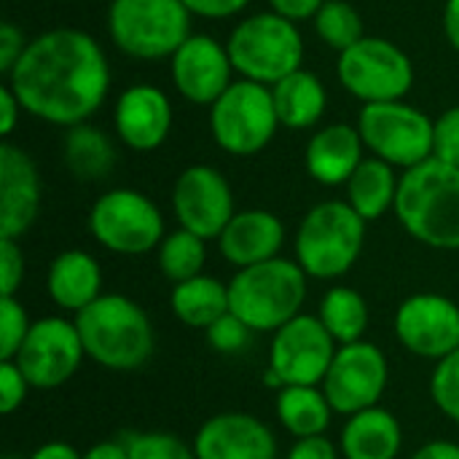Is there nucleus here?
<instances>
[{"instance_id":"de8ad7c7","label":"nucleus","mask_w":459,"mask_h":459,"mask_svg":"<svg viewBox=\"0 0 459 459\" xmlns=\"http://www.w3.org/2000/svg\"><path fill=\"white\" fill-rule=\"evenodd\" d=\"M30 459H83V455H78L65 441H51V444H43L40 449H35Z\"/></svg>"},{"instance_id":"f704fd0d","label":"nucleus","mask_w":459,"mask_h":459,"mask_svg":"<svg viewBox=\"0 0 459 459\" xmlns=\"http://www.w3.org/2000/svg\"><path fill=\"white\" fill-rule=\"evenodd\" d=\"M430 395L436 406L459 425V350L436 366L430 379Z\"/></svg>"},{"instance_id":"5701e85b","label":"nucleus","mask_w":459,"mask_h":459,"mask_svg":"<svg viewBox=\"0 0 459 459\" xmlns=\"http://www.w3.org/2000/svg\"><path fill=\"white\" fill-rule=\"evenodd\" d=\"M46 288L59 309L78 315L81 309H86L102 296L100 264L86 250H65L51 261Z\"/></svg>"},{"instance_id":"6ab92c4d","label":"nucleus","mask_w":459,"mask_h":459,"mask_svg":"<svg viewBox=\"0 0 459 459\" xmlns=\"http://www.w3.org/2000/svg\"><path fill=\"white\" fill-rule=\"evenodd\" d=\"M40 210V178L35 161L19 145H0V239H19Z\"/></svg>"},{"instance_id":"f8f14e48","label":"nucleus","mask_w":459,"mask_h":459,"mask_svg":"<svg viewBox=\"0 0 459 459\" xmlns=\"http://www.w3.org/2000/svg\"><path fill=\"white\" fill-rule=\"evenodd\" d=\"M336 358V339L320 317L299 315L274 331L269 350V371L282 387H317L323 385Z\"/></svg>"},{"instance_id":"f257e3e1","label":"nucleus","mask_w":459,"mask_h":459,"mask_svg":"<svg viewBox=\"0 0 459 459\" xmlns=\"http://www.w3.org/2000/svg\"><path fill=\"white\" fill-rule=\"evenodd\" d=\"M24 113L54 124H86L108 97L110 65L100 40L75 27L32 38L5 75Z\"/></svg>"},{"instance_id":"9b49d317","label":"nucleus","mask_w":459,"mask_h":459,"mask_svg":"<svg viewBox=\"0 0 459 459\" xmlns=\"http://www.w3.org/2000/svg\"><path fill=\"white\" fill-rule=\"evenodd\" d=\"M89 231L110 253L145 255L164 242V218L145 194L113 188L91 204Z\"/></svg>"},{"instance_id":"ddd939ff","label":"nucleus","mask_w":459,"mask_h":459,"mask_svg":"<svg viewBox=\"0 0 459 459\" xmlns=\"http://www.w3.org/2000/svg\"><path fill=\"white\" fill-rule=\"evenodd\" d=\"M387 358L377 344H342L323 379V393L336 414L352 417L379 403L387 390Z\"/></svg>"},{"instance_id":"39448f33","label":"nucleus","mask_w":459,"mask_h":459,"mask_svg":"<svg viewBox=\"0 0 459 459\" xmlns=\"http://www.w3.org/2000/svg\"><path fill=\"white\" fill-rule=\"evenodd\" d=\"M226 48L234 73L264 86H274L304 67V40L299 24L274 11H261L242 19L231 30Z\"/></svg>"},{"instance_id":"1a4fd4ad","label":"nucleus","mask_w":459,"mask_h":459,"mask_svg":"<svg viewBox=\"0 0 459 459\" xmlns=\"http://www.w3.org/2000/svg\"><path fill=\"white\" fill-rule=\"evenodd\" d=\"M433 126L436 121L425 110L403 100L371 102L358 113V132L366 151L401 169L433 159Z\"/></svg>"},{"instance_id":"2eb2a0df","label":"nucleus","mask_w":459,"mask_h":459,"mask_svg":"<svg viewBox=\"0 0 459 459\" xmlns=\"http://www.w3.org/2000/svg\"><path fill=\"white\" fill-rule=\"evenodd\" d=\"M172 210L180 229L207 239H218L237 215L229 180L210 164L186 167L172 188Z\"/></svg>"},{"instance_id":"bb28decb","label":"nucleus","mask_w":459,"mask_h":459,"mask_svg":"<svg viewBox=\"0 0 459 459\" xmlns=\"http://www.w3.org/2000/svg\"><path fill=\"white\" fill-rule=\"evenodd\" d=\"M175 317L188 328L207 331L212 323H218L223 315L231 312L229 304V285L218 282L215 277H194L186 282H178L169 296Z\"/></svg>"},{"instance_id":"4468645a","label":"nucleus","mask_w":459,"mask_h":459,"mask_svg":"<svg viewBox=\"0 0 459 459\" xmlns=\"http://www.w3.org/2000/svg\"><path fill=\"white\" fill-rule=\"evenodd\" d=\"M83 358L86 350L75 323L65 317H43L32 323L13 363L22 368L30 387L54 390L73 379Z\"/></svg>"},{"instance_id":"8fccbe9b","label":"nucleus","mask_w":459,"mask_h":459,"mask_svg":"<svg viewBox=\"0 0 459 459\" xmlns=\"http://www.w3.org/2000/svg\"><path fill=\"white\" fill-rule=\"evenodd\" d=\"M5 459H19V457H5Z\"/></svg>"},{"instance_id":"c9c22d12","label":"nucleus","mask_w":459,"mask_h":459,"mask_svg":"<svg viewBox=\"0 0 459 459\" xmlns=\"http://www.w3.org/2000/svg\"><path fill=\"white\" fill-rule=\"evenodd\" d=\"M207 344L212 347V350H218V352H223V355H237V352H242V350H247V344H250V328L237 317V315H223L218 323H212L207 331Z\"/></svg>"},{"instance_id":"a19ab883","label":"nucleus","mask_w":459,"mask_h":459,"mask_svg":"<svg viewBox=\"0 0 459 459\" xmlns=\"http://www.w3.org/2000/svg\"><path fill=\"white\" fill-rule=\"evenodd\" d=\"M183 3L194 16L202 19H229L250 5V0H183Z\"/></svg>"},{"instance_id":"c85d7f7f","label":"nucleus","mask_w":459,"mask_h":459,"mask_svg":"<svg viewBox=\"0 0 459 459\" xmlns=\"http://www.w3.org/2000/svg\"><path fill=\"white\" fill-rule=\"evenodd\" d=\"M65 164L78 180H102L116 164L113 143L105 132L89 124L70 126L65 134Z\"/></svg>"},{"instance_id":"0eeeda50","label":"nucleus","mask_w":459,"mask_h":459,"mask_svg":"<svg viewBox=\"0 0 459 459\" xmlns=\"http://www.w3.org/2000/svg\"><path fill=\"white\" fill-rule=\"evenodd\" d=\"M366 245V221L350 202L315 204L296 234V258L309 277L336 280L347 274Z\"/></svg>"},{"instance_id":"e433bc0d","label":"nucleus","mask_w":459,"mask_h":459,"mask_svg":"<svg viewBox=\"0 0 459 459\" xmlns=\"http://www.w3.org/2000/svg\"><path fill=\"white\" fill-rule=\"evenodd\" d=\"M433 159L459 167V105L444 110L433 126Z\"/></svg>"},{"instance_id":"aec40b11","label":"nucleus","mask_w":459,"mask_h":459,"mask_svg":"<svg viewBox=\"0 0 459 459\" xmlns=\"http://www.w3.org/2000/svg\"><path fill=\"white\" fill-rule=\"evenodd\" d=\"M194 452L196 459H277V441L258 417L226 411L199 428Z\"/></svg>"},{"instance_id":"c756f323","label":"nucleus","mask_w":459,"mask_h":459,"mask_svg":"<svg viewBox=\"0 0 459 459\" xmlns=\"http://www.w3.org/2000/svg\"><path fill=\"white\" fill-rule=\"evenodd\" d=\"M317 317L339 344H355L363 342L368 328V304L352 288H331L320 301Z\"/></svg>"},{"instance_id":"2f4dec72","label":"nucleus","mask_w":459,"mask_h":459,"mask_svg":"<svg viewBox=\"0 0 459 459\" xmlns=\"http://www.w3.org/2000/svg\"><path fill=\"white\" fill-rule=\"evenodd\" d=\"M312 24H315V32L320 35V40L325 46L336 48L339 54L366 38L363 16L347 0H325L323 8L317 11V16L312 19Z\"/></svg>"},{"instance_id":"7c9ffc66","label":"nucleus","mask_w":459,"mask_h":459,"mask_svg":"<svg viewBox=\"0 0 459 459\" xmlns=\"http://www.w3.org/2000/svg\"><path fill=\"white\" fill-rule=\"evenodd\" d=\"M204 261H207L204 239L186 229L167 234L164 242L159 245V269L172 285L199 277Z\"/></svg>"},{"instance_id":"423d86ee","label":"nucleus","mask_w":459,"mask_h":459,"mask_svg":"<svg viewBox=\"0 0 459 459\" xmlns=\"http://www.w3.org/2000/svg\"><path fill=\"white\" fill-rule=\"evenodd\" d=\"M191 16L183 0H113L108 32L113 46L132 59H172L194 35Z\"/></svg>"},{"instance_id":"9d476101","label":"nucleus","mask_w":459,"mask_h":459,"mask_svg":"<svg viewBox=\"0 0 459 459\" xmlns=\"http://www.w3.org/2000/svg\"><path fill=\"white\" fill-rule=\"evenodd\" d=\"M339 83L363 105L403 100L414 86L411 56L393 40L366 35L360 43L339 54Z\"/></svg>"},{"instance_id":"49530a36","label":"nucleus","mask_w":459,"mask_h":459,"mask_svg":"<svg viewBox=\"0 0 459 459\" xmlns=\"http://www.w3.org/2000/svg\"><path fill=\"white\" fill-rule=\"evenodd\" d=\"M444 35L449 46L459 51V0H446L444 5Z\"/></svg>"},{"instance_id":"6e6552de","label":"nucleus","mask_w":459,"mask_h":459,"mask_svg":"<svg viewBox=\"0 0 459 459\" xmlns=\"http://www.w3.org/2000/svg\"><path fill=\"white\" fill-rule=\"evenodd\" d=\"M280 129L272 86L234 81L210 108V132L221 151L231 156L261 153Z\"/></svg>"},{"instance_id":"4be33fe9","label":"nucleus","mask_w":459,"mask_h":459,"mask_svg":"<svg viewBox=\"0 0 459 459\" xmlns=\"http://www.w3.org/2000/svg\"><path fill=\"white\" fill-rule=\"evenodd\" d=\"M366 145L358 126L350 124H328L317 129L304 153L307 172L323 186H347V180L360 167Z\"/></svg>"},{"instance_id":"ea45409f","label":"nucleus","mask_w":459,"mask_h":459,"mask_svg":"<svg viewBox=\"0 0 459 459\" xmlns=\"http://www.w3.org/2000/svg\"><path fill=\"white\" fill-rule=\"evenodd\" d=\"M27 43L30 40L24 38V32L16 24H11V22H3L0 24V73L3 75H8L13 70V65L24 54Z\"/></svg>"},{"instance_id":"79ce46f5","label":"nucleus","mask_w":459,"mask_h":459,"mask_svg":"<svg viewBox=\"0 0 459 459\" xmlns=\"http://www.w3.org/2000/svg\"><path fill=\"white\" fill-rule=\"evenodd\" d=\"M325 0H269L272 11L290 19V22H307V19H315L317 11L323 8Z\"/></svg>"},{"instance_id":"20e7f679","label":"nucleus","mask_w":459,"mask_h":459,"mask_svg":"<svg viewBox=\"0 0 459 459\" xmlns=\"http://www.w3.org/2000/svg\"><path fill=\"white\" fill-rule=\"evenodd\" d=\"M307 272L299 261L272 258L239 269L229 282L231 315L250 331H280L301 315L307 301Z\"/></svg>"},{"instance_id":"a18cd8bd","label":"nucleus","mask_w":459,"mask_h":459,"mask_svg":"<svg viewBox=\"0 0 459 459\" xmlns=\"http://www.w3.org/2000/svg\"><path fill=\"white\" fill-rule=\"evenodd\" d=\"M411 459H459V446L452 441H430L420 446Z\"/></svg>"},{"instance_id":"a878e982","label":"nucleus","mask_w":459,"mask_h":459,"mask_svg":"<svg viewBox=\"0 0 459 459\" xmlns=\"http://www.w3.org/2000/svg\"><path fill=\"white\" fill-rule=\"evenodd\" d=\"M398 183H401V178H395L393 164H387L377 156H368L360 161L355 175L347 180V202L366 223L377 221L390 207H395Z\"/></svg>"},{"instance_id":"b1692460","label":"nucleus","mask_w":459,"mask_h":459,"mask_svg":"<svg viewBox=\"0 0 459 459\" xmlns=\"http://www.w3.org/2000/svg\"><path fill=\"white\" fill-rule=\"evenodd\" d=\"M401 425L387 409H366L352 414L342 430L344 459H395L401 452Z\"/></svg>"},{"instance_id":"412c9836","label":"nucleus","mask_w":459,"mask_h":459,"mask_svg":"<svg viewBox=\"0 0 459 459\" xmlns=\"http://www.w3.org/2000/svg\"><path fill=\"white\" fill-rule=\"evenodd\" d=\"M285 242L282 221L269 210H242L218 237L221 253L229 264L247 269L272 258H280Z\"/></svg>"},{"instance_id":"473e14b6","label":"nucleus","mask_w":459,"mask_h":459,"mask_svg":"<svg viewBox=\"0 0 459 459\" xmlns=\"http://www.w3.org/2000/svg\"><path fill=\"white\" fill-rule=\"evenodd\" d=\"M124 444L129 459H196V452L172 433H132Z\"/></svg>"},{"instance_id":"09e8293b","label":"nucleus","mask_w":459,"mask_h":459,"mask_svg":"<svg viewBox=\"0 0 459 459\" xmlns=\"http://www.w3.org/2000/svg\"><path fill=\"white\" fill-rule=\"evenodd\" d=\"M83 459H129V452L124 441H102V444H94L83 455Z\"/></svg>"},{"instance_id":"dca6fc26","label":"nucleus","mask_w":459,"mask_h":459,"mask_svg":"<svg viewBox=\"0 0 459 459\" xmlns=\"http://www.w3.org/2000/svg\"><path fill=\"white\" fill-rule=\"evenodd\" d=\"M395 336L411 355L441 363L459 350V307L441 293L409 296L395 312Z\"/></svg>"},{"instance_id":"393cba45","label":"nucleus","mask_w":459,"mask_h":459,"mask_svg":"<svg viewBox=\"0 0 459 459\" xmlns=\"http://www.w3.org/2000/svg\"><path fill=\"white\" fill-rule=\"evenodd\" d=\"M274 97V110L280 118V126L285 129H309L317 126L325 105H328V91L323 81L312 70H296L280 83L272 86Z\"/></svg>"},{"instance_id":"3c124183","label":"nucleus","mask_w":459,"mask_h":459,"mask_svg":"<svg viewBox=\"0 0 459 459\" xmlns=\"http://www.w3.org/2000/svg\"><path fill=\"white\" fill-rule=\"evenodd\" d=\"M108 3H113V0H108Z\"/></svg>"},{"instance_id":"c03bdc74","label":"nucleus","mask_w":459,"mask_h":459,"mask_svg":"<svg viewBox=\"0 0 459 459\" xmlns=\"http://www.w3.org/2000/svg\"><path fill=\"white\" fill-rule=\"evenodd\" d=\"M24 110H22V105H19V100H16V94L11 91V86L5 83L3 89H0V134L8 140L11 134H13V129H16V121H19V116H22Z\"/></svg>"},{"instance_id":"4c0bfd02","label":"nucleus","mask_w":459,"mask_h":459,"mask_svg":"<svg viewBox=\"0 0 459 459\" xmlns=\"http://www.w3.org/2000/svg\"><path fill=\"white\" fill-rule=\"evenodd\" d=\"M30 382L13 360H0V411L8 417L27 401Z\"/></svg>"},{"instance_id":"cd10ccee","label":"nucleus","mask_w":459,"mask_h":459,"mask_svg":"<svg viewBox=\"0 0 459 459\" xmlns=\"http://www.w3.org/2000/svg\"><path fill=\"white\" fill-rule=\"evenodd\" d=\"M331 403L317 387H282L277 393V417L296 438L323 436L331 425Z\"/></svg>"},{"instance_id":"f3484780","label":"nucleus","mask_w":459,"mask_h":459,"mask_svg":"<svg viewBox=\"0 0 459 459\" xmlns=\"http://www.w3.org/2000/svg\"><path fill=\"white\" fill-rule=\"evenodd\" d=\"M172 83L183 100L191 105L212 108L221 94L234 83V65L226 43H218L212 35L194 32L169 59Z\"/></svg>"},{"instance_id":"7ed1b4c3","label":"nucleus","mask_w":459,"mask_h":459,"mask_svg":"<svg viewBox=\"0 0 459 459\" xmlns=\"http://www.w3.org/2000/svg\"><path fill=\"white\" fill-rule=\"evenodd\" d=\"M86 358L110 371H134L153 355V325L140 304L108 293L75 315Z\"/></svg>"},{"instance_id":"f03ea898","label":"nucleus","mask_w":459,"mask_h":459,"mask_svg":"<svg viewBox=\"0 0 459 459\" xmlns=\"http://www.w3.org/2000/svg\"><path fill=\"white\" fill-rule=\"evenodd\" d=\"M393 210L417 242L459 250V167L428 159L406 169Z\"/></svg>"},{"instance_id":"72a5a7b5","label":"nucleus","mask_w":459,"mask_h":459,"mask_svg":"<svg viewBox=\"0 0 459 459\" xmlns=\"http://www.w3.org/2000/svg\"><path fill=\"white\" fill-rule=\"evenodd\" d=\"M32 323L16 296H0V360H13Z\"/></svg>"},{"instance_id":"a211bd4d","label":"nucleus","mask_w":459,"mask_h":459,"mask_svg":"<svg viewBox=\"0 0 459 459\" xmlns=\"http://www.w3.org/2000/svg\"><path fill=\"white\" fill-rule=\"evenodd\" d=\"M175 110L159 86L151 83H134L121 91L116 100L113 110V126L118 140L137 151V153H151L164 145V140L172 132Z\"/></svg>"},{"instance_id":"58836bf2","label":"nucleus","mask_w":459,"mask_h":459,"mask_svg":"<svg viewBox=\"0 0 459 459\" xmlns=\"http://www.w3.org/2000/svg\"><path fill=\"white\" fill-rule=\"evenodd\" d=\"M24 280V255L16 239H0V296H16Z\"/></svg>"},{"instance_id":"37998d69","label":"nucleus","mask_w":459,"mask_h":459,"mask_svg":"<svg viewBox=\"0 0 459 459\" xmlns=\"http://www.w3.org/2000/svg\"><path fill=\"white\" fill-rule=\"evenodd\" d=\"M288 459H339V455L325 436H312V438H299Z\"/></svg>"}]
</instances>
